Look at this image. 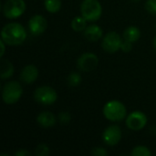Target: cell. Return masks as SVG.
Here are the masks:
<instances>
[{"label": "cell", "mask_w": 156, "mask_h": 156, "mask_svg": "<svg viewBox=\"0 0 156 156\" xmlns=\"http://www.w3.org/2000/svg\"><path fill=\"white\" fill-rule=\"evenodd\" d=\"M91 154L94 156H107L108 152L102 147H94L91 149Z\"/></svg>", "instance_id": "cb8c5ba5"}, {"label": "cell", "mask_w": 156, "mask_h": 156, "mask_svg": "<svg viewBox=\"0 0 156 156\" xmlns=\"http://www.w3.org/2000/svg\"><path fill=\"white\" fill-rule=\"evenodd\" d=\"M5 41L4 40H0V48H1V52H0V58H3V56L5 55Z\"/></svg>", "instance_id": "4316f807"}, {"label": "cell", "mask_w": 156, "mask_h": 156, "mask_svg": "<svg viewBox=\"0 0 156 156\" xmlns=\"http://www.w3.org/2000/svg\"><path fill=\"white\" fill-rule=\"evenodd\" d=\"M27 38V31L25 27L16 22L5 25L1 31V39L8 46L21 45Z\"/></svg>", "instance_id": "6da1fadb"}, {"label": "cell", "mask_w": 156, "mask_h": 156, "mask_svg": "<svg viewBox=\"0 0 156 156\" xmlns=\"http://www.w3.org/2000/svg\"><path fill=\"white\" fill-rule=\"evenodd\" d=\"M58 120L61 124H68L71 121V115L68 112H60L58 115Z\"/></svg>", "instance_id": "7402d4cb"}, {"label": "cell", "mask_w": 156, "mask_h": 156, "mask_svg": "<svg viewBox=\"0 0 156 156\" xmlns=\"http://www.w3.org/2000/svg\"><path fill=\"white\" fill-rule=\"evenodd\" d=\"M81 80H82L81 76L78 72H71L68 76V79H67L68 85L70 86V87H77V86H79L81 83Z\"/></svg>", "instance_id": "ffe728a7"}, {"label": "cell", "mask_w": 156, "mask_h": 156, "mask_svg": "<svg viewBox=\"0 0 156 156\" xmlns=\"http://www.w3.org/2000/svg\"><path fill=\"white\" fill-rule=\"evenodd\" d=\"M122 139V130L118 125L108 126L102 133V140L108 146L117 145Z\"/></svg>", "instance_id": "30bf717a"}, {"label": "cell", "mask_w": 156, "mask_h": 156, "mask_svg": "<svg viewBox=\"0 0 156 156\" xmlns=\"http://www.w3.org/2000/svg\"><path fill=\"white\" fill-rule=\"evenodd\" d=\"M49 154L50 149L46 144H40L35 149V155L37 156H48Z\"/></svg>", "instance_id": "44dd1931"}, {"label": "cell", "mask_w": 156, "mask_h": 156, "mask_svg": "<svg viewBox=\"0 0 156 156\" xmlns=\"http://www.w3.org/2000/svg\"><path fill=\"white\" fill-rule=\"evenodd\" d=\"M83 35L86 39H88L90 42H95L100 40L103 36V30L102 28L98 25H90L87 26L85 30L83 31Z\"/></svg>", "instance_id": "5bb4252c"}, {"label": "cell", "mask_w": 156, "mask_h": 156, "mask_svg": "<svg viewBox=\"0 0 156 156\" xmlns=\"http://www.w3.org/2000/svg\"><path fill=\"white\" fill-rule=\"evenodd\" d=\"M58 121V118L50 112H41L37 116V122L45 129L53 127Z\"/></svg>", "instance_id": "4fadbf2b"}, {"label": "cell", "mask_w": 156, "mask_h": 156, "mask_svg": "<svg viewBox=\"0 0 156 156\" xmlns=\"http://www.w3.org/2000/svg\"><path fill=\"white\" fill-rule=\"evenodd\" d=\"M19 78L25 84H33L38 78V69L35 65H27L22 69Z\"/></svg>", "instance_id": "7c38bea8"}, {"label": "cell", "mask_w": 156, "mask_h": 156, "mask_svg": "<svg viewBox=\"0 0 156 156\" xmlns=\"http://www.w3.org/2000/svg\"><path fill=\"white\" fill-rule=\"evenodd\" d=\"M27 27L32 35L39 36L46 31L48 27V21L42 15H35L28 20Z\"/></svg>", "instance_id": "8fae6325"}, {"label": "cell", "mask_w": 156, "mask_h": 156, "mask_svg": "<svg viewBox=\"0 0 156 156\" xmlns=\"http://www.w3.org/2000/svg\"><path fill=\"white\" fill-rule=\"evenodd\" d=\"M14 154L16 156H29L31 155V153L27 149H18Z\"/></svg>", "instance_id": "484cf974"}, {"label": "cell", "mask_w": 156, "mask_h": 156, "mask_svg": "<svg viewBox=\"0 0 156 156\" xmlns=\"http://www.w3.org/2000/svg\"><path fill=\"white\" fill-rule=\"evenodd\" d=\"M122 37H123V39L130 41L132 43H134L138 41L139 38L141 37V31L137 27L130 26L125 28V30L123 31Z\"/></svg>", "instance_id": "2e32d148"}, {"label": "cell", "mask_w": 156, "mask_h": 156, "mask_svg": "<svg viewBox=\"0 0 156 156\" xmlns=\"http://www.w3.org/2000/svg\"><path fill=\"white\" fill-rule=\"evenodd\" d=\"M15 69L13 64L7 59H2L0 64V78L5 80L11 78L14 74Z\"/></svg>", "instance_id": "9a60e30c"}, {"label": "cell", "mask_w": 156, "mask_h": 156, "mask_svg": "<svg viewBox=\"0 0 156 156\" xmlns=\"http://www.w3.org/2000/svg\"><path fill=\"white\" fill-rule=\"evenodd\" d=\"M131 155L133 156H151L152 155V153L150 151V149L146 146H144V145H138V146H135L132 153H131Z\"/></svg>", "instance_id": "d6986e66"}, {"label": "cell", "mask_w": 156, "mask_h": 156, "mask_svg": "<svg viewBox=\"0 0 156 156\" xmlns=\"http://www.w3.org/2000/svg\"><path fill=\"white\" fill-rule=\"evenodd\" d=\"M26 11L24 0H6L3 5V14L8 19H16Z\"/></svg>", "instance_id": "8992f818"}, {"label": "cell", "mask_w": 156, "mask_h": 156, "mask_svg": "<svg viewBox=\"0 0 156 156\" xmlns=\"http://www.w3.org/2000/svg\"><path fill=\"white\" fill-rule=\"evenodd\" d=\"M133 2H139V1H141V0H133Z\"/></svg>", "instance_id": "f1b7e54d"}, {"label": "cell", "mask_w": 156, "mask_h": 156, "mask_svg": "<svg viewBox=\"0 0 156 156\" xmlns=\"http://www.w3.org/2000/svg\"><path fill=\"white\" fill-rule=\"evenodd\" d=\"M102 113L108 121L119 122L126 118L127 109L122 102L113 100L108 101L104 105Z\"/></svg>", "instance_id": "7a4b0ae2"}, {"label": "cell", "mask_w": 156, "mask_h": 156, "mask_svg": "<svg viewBox=\"0 0 156 156\" xmlns=\"http://www.w3.org/2000/svg\"><path fill=\"white\" fill-rule=\"evenodd\" d=\"M44 6L48 13H58L61 8V0H44Z\"/></svg>", "instance_id": "ac0fdd59"}, {"label": "cell", "mask_w": 156, "mask_h": 156, "mask_svg": "<svg viewBox=\"0 0 156 156\" xmlns=\"http://www.w3.org/2000/svg\"><path fill=\"white\" fill-rule=\"evenodd\" d=\"M153 46H154V48L156 50V36L154 37V40H153Z\"/></svg>", "instance_id": "83f0119b"}, {"label": "cell", "mask_w": 156, "mask_h": 156, "mask_svg": "<svg viewBox=\"0 0 156 156\" xmlns=\"http://www.w3.org/2000/svg\"><path fill=\"white\" fill-rule=\"evenodd\" d=\"M144 7L152 15H156V0H146Z\"/></svg>", "instance_id": "603a6c76"}, {"label": "cell", "mask_w": 156, "mask_h": 156, "mask_svg": "<svg viewBox=\"0 0 156 156\" xmlns=\"http://www.w3.org/2000/svg\"><path fill=\"white\" fill-rule=\"evenodd\" d=\"M33 97L37 103L48 106L57 101L58 93L50 86H40L35 90Z\"/></svg>", "instance_id": "5b68a950"}, {"label": "cell", "mask_w": 156, "mask_h": 156, "mask_svg": "<svg viewBox=\"0 0 156 156\" xmlns=\"http://www.w3.org/2000/svg\"><path fill=\"white\" fill-rule=\"evenodd\" d=\"M87 22L88 21L80 15L78 16H75L71 20L70 27L75 32H83L85 28L87 27Z\"/></svg>", "instance_id": "e0dca14e"}, {"label": "cell", "mask_w": 156, "mask_h": 156, "mask_svg": "<svg viewBox=\"0 0 156 156\" xmlns=\"http://www.w3.org/2000/svg\"><path fill=\"white\" fill-rule=\"evenodd\" d=\"M23 94V88L18 81L11 80L4 84L2 88V100L5 104L16 103Z\"/></svg>", "instance_id": "3957f363"}, {"label": "cell", "mask_w": 156, "mask_h": 156, "mask_svg": "<svg viewBox=\"0 0 156 156\" xmlns=\"http://www.w3.org/2000/svg\"><path fill=\"white\" fill-rule=\"evenodd\" d=\"M99 64V58L92 52H85L81 54L77 60V67L80 71L90 72L94 70Z\"/></svg>", "instance_id": "52a82bcc"}, {"label": "cell", "mask_w": 156, "mask_h": 156, "mask_svg": "<svg viewBox=\"0 0 156 156\" xmlns=\"http://www.w3.org/2000/svg\"><path fill=\"white\" fill-rule=\"evenodd\" d=\"M102 14V6L99 0H83L80 4V15L88 22L99 20Z\"/></svg>", "instance_id": "277c9868"}, {"label": "cell", "mask_w": 156, "mask_h": 156, "mask_svg": "<svg viewBox=\"0 0 156 156\" xmlns=\"http://www.w3.org/2000/svg\"><path fill=\"white\" fill-rule=\"evenodd\" d=\"M132 49H133V43L130 42V41H127V40L123 39L122 40V46H121V50L123 51V52H125V53H128Z\"/></svg>", "instance_id": "d4e9b609"}, {"label": "cell", "mask_w": 156, "mask_h": 156, "mask_svg": "<svg viewBox=\"0 0 156 156\" xmlns=\"http://www.w3.org/2000/svg\"><path fill=\"white\" fill-rule=\"evenodd\" d=\"M122 43V37L117 32L111 31L103 37L101 47L108 53H115L121 49Z\"/></svg>", "instance_id": "ba28073f"}, {"label": "cell", "mask_w": 156, "mask_h": 156, "mask_svg": "<svg viewBox=\"0 0 156 156\" xmlns=\"http://www.w3.org/2000/svg\"><path fill=\"white\" fill-rule=\"evenodd\" d=\"M126 126L132 131H141L147 124V116L140 111H134L126 117Z\"/></svg>", "instance_id": "9c48e42d"}, {"label": "cell", "mask_w": 156, "mask_h": 156, "mask_svg": "<svg viewBox=\"0 0 156 156\" xmlns=\"http://www.w3.org/2000/svg\"><path fill=\"white\" fill-rule=\"evenodd\" d=\"M155 27H156V24H155Z\"/></svg>", "instance_id": "f546056e"}]
</instances>
